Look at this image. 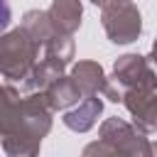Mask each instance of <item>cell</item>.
<instances>
[{"instance_id":"obj_13","label":"cell","mask_w":157,"mask_h":157,"mask_svg":"<svg viewBox=\"0 0 157 157\" xmlns=\"http://www.w3.org/2000/svg\"><path fill=\"white\" fill-rule=\"evenodd\" d=\"M10 20H12L10 2H7V0H0V32H5V29L10 27Z\"/></svg>"},{"instance_id":"obj_16","label":"cell","mask_w":157,"mask_h":157,"mask_svg":"<svg viewBox=\"0 0 157 157\" xmlns=\"http://www.w3.org/2000/svg\"><path fill=\"white\" fill-rule=\"evenodd\" d=\"M152 155H157V142H152Z\"/></svg>"},{"instance_id":"obj_1","label":"cell","mask_w":157,"mask_h":157,"mask_svg":"<svg viewBox=\"0 0 157 157\" xmlns=\"http://www.w3.org/2000/svg\"><path fill=\"white\" fill-rule=\"evenodd\" d=\"M52 105L42 91L0 86V147L12 157H34L52 130Z\"/></svg>"},{"instance_id":"obj_9","label":"cell","mask_w":157,"mask_h":157,"mask_svg":"<svg viewBox=\"0 0 157 157\" xmlns=\"http://www.w3.org/2000/svg\"><path fill=\"white\" fill-rule=\"evenodd\" d=\"M66 71V64L59 61V59H52V56H42L37 59L34 69L29 71V76L20 83V91L22 93H32V91H44L56 76H61Z\"/></svg>"},{"instance_id":"obj_2","label":"cell","mask_w":157,"mask_h":157,"mask_svg":"<svg viewBox=\"0 0 157 157\" xmlns=\"http://www.w3.org/2000/svg\"><path fill=\"white\" fill-rule=\"evenodd\" d=\"M137 125L123 118H105L98 128V142L83 147V155H130V157H152V142L145 137Z\"/></svg>"},{"instance_id":"obj_11","label":"cell","mask_w":157,"mask_h":157,"mask_svg":"<svg viewBox=\"0 0 157 157\" xmlns=\"http://www.w3.org/2000/svg\"><path fill=\"white\" fill-rule=\"evenodd\" d=\"M47 12L59 32L76 34V29L81 27V17H83V5L81 0H52Z\"/></svg>"},{"instance_id":"obj_7","label":"cell","mask_w":157,"mask_h":157,"mask_svg":"<svg viewBox=\"0 0 157 157\" xmlns=\"http://www.w3.org/2000/svg\"><path fill=\"white\" fill-rule=\"evenodd\" d=\"M101 113H103V101L98 98V93H93V96H83L76 105L66 108L61 123L74 132H88L98 123Z\"/></svg>"},{"instance_id":"obj_12","label":"cell","mask_w":157,"mask_h":157,"mask_svg":"<svg viewBox=\"0 0 157 157\" xmlns=\"http://www.w3.org/2000/svg\"><path fill=\"white\" fill-rule=\"evenodd\" d=\"M20 27L27 29V34L39 44V49H42V47L59 32V29L54 27V22H52V17H49L47 10H27V12L22 15Z\"/></svg>"},{"instance_id":"obj_10","label":"cell","mask_w":157,"mask_h":157,"mask_svg":"<svg viewBox=\"0 0 157 157\" xmlns=\"http://www.w3.org/2000/svg\"><path fill=\"white\" fill-rule=\"evenodd\" d=\"M42 93H44V98L49 101V105H52L54 113H56V110H66V108L76 105V103L83 98L81 91H78V86H76V81L71 78V74H69V76H66V74L56 76Z\"/></svg>"},{"instance_id":"obj_5","label":"cell","mask_w":157,"mask_h":157,"mask_svg":"<svg viewBox=\"0 0 157 157\" xmlns=\"http://www.w3.org/2000/svg\"><path fill=\"white\" fill-rule=\"evenodd\" d=\"M110 81L120 91H132V88H157V76L155 69L150 66L147 56L142 54H123L113 64V76Z\"/></svg>"},{"instance_id":"obj_14","label":"cell","mask_w":157,"mask_h":157,"mask_svg":"<svg viewBox=\"0 0 157 157\" xmlns=\"http://www.w3.org/2000/svg\"><path fill=\"white\" fill-rule=\"evenodd\" d=\"M147 61H150V66L155 69V76H157V39H155V44H152V52H150Z\"/></svg>"},{"instance_id":"obj_3","label":"cell","mask_w":157,"mask_h":157,"mask_svg":"<svg viewBox=\"0 0 157 157\" xmlns=\"http://www.w3.org/2000/svg\"><path fill=\"white\" fill-rule=\"evenodd\" d=\"M39 59V44L27 34L25 27L0 32V76L22 83Z\"/></svg>"},{"instance_id":"obj_4","label":"cell","mask_w":157,"mask_h":157,"mask_svg":"<svg viewBox=\"0 0 157 157\" xmlns=\"http://www.w3.org/2000/svg\"><path fill=\"white\" fill-rule=\"evenodd\" d=\"M101 25L113 44H132L142 34V17L132 0H108L101 7Z\"/></svg>"},{"instance_id":"obj_6","label":"cell","mask_w":157,"mask_h":157,"mask_svg":"<svg viewBox=\"0 0 157 157\" xmlns=\"http://www.w3.org/2000/svg\"><path fill=\"white\" fill-rule=\"evenodd\" d=\"M130 118L132 125H137L142 132H155L157 130V88H132L123 91L120 101Z\"/></svg>"},{"instance_id":"obj_8","label":"cell","mask_w":157,"mask_h":157,"mask_svg":"<svg viewBox=\"0 0 157 157\" xmlns=\"http://www.w3.org/2000/svg\"><path fill=\"white\" fill-rule=\"evenodd\" d=\"M71 78L76 81L81 96H93L103 93L108 86V76L98 61H76L71 66Z\"/></svg>"},{"instance_id":"obj_15","label":"cell","mask_w":157,"mask_h":157,"mask_svg":"<svg viewBox=\"0 0 157 157\" xmlns=\"http://www.w3.org/2000/svg\"><path fill=\"white\" fill-rule=\"evenodd\" d=\"M91 2H93V5H98V7H103V5L108 2V0H91Z\"/></svg>"}]
</instances>
